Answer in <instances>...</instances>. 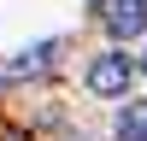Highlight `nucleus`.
Listing matches in <instances>:
<instances>
[{"instance_id": "f257e3e1", "label": "nucleus", "mask_w": 147, "mask_h": 141, "mask_svg": "<svg viewBox=\"0 0 147 141\" xmlns=\"http://www.w3.org/2000/svg\"><path fill=\"white\" fill-rule=\"evenodd\" d=\"M129 77H136V65H129L124 53H100L88 65V88L106 94V100H118V94H129Z\"/></svg>"}, {"instance_id": "f03ea898", "label": "nucleus", "mask_w": 147, "mask_h": 141, "mask_svg": "<svg viewBox=\"0 0 147 141\" xmlns=\"http://www.w3.org/2000/svg\"><path fill=\"white\" fill-rule=\"evenodd\" d=\"M59 59V41H35V47H24V53H12L6 65H0V82H24V77H41L47 65Z\"/></svg>"}, {"instance_id": "7ed1b4c3", "label": "nucleus", "mask_w": 147, "mask_h": 141, "mask_svg": "<svg viewBox=\"0 0 147 141\" xmlns=\"http://www.w3.org/2000/svg\"><path fill=\"white\" fill-rule=\"evenodd\" d=\"M106 30H112L118 41L141 35L147 30V0H106Z\"/></svg>"}, {"instance_id": "20e7f679", "label": "nucleus", "mask_w": 147, "mask_h": 141, "mask_svg": "<svg viewBox=\"0 0 147 141\" xmlns=\"http://www.w3.org/2000/svg\"><path fill=\"white\" fill-rule=\"evenodd\" d=\"M118 141H147V100L118 106Z\"/></svg>"}, {"instance_id": "39448f33", "label": "nucleus", "mask_w": 147, "mask_h": 141, "mask_svg": "<svg viewBox=\"0 0 147 141\" xmlns=\"http://www.w3.org/2000/svg\"><path fill=\"white\" fill-rule=\"evenodd\" d=\"M141 70H147V59H141Z\"/></svg>"}]
</instances>
